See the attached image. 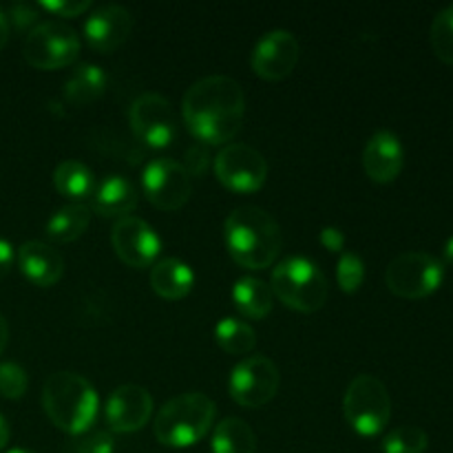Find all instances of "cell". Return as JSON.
I'll list each match as a JSON object with an SVG mask.
<instances>
[{
    "label": "cell",
    "instance_id": "obj_1",
    "mask_svg": "<svg viewBox=\"0 0 453 453\" xmlns=\"http://www.w3.org/2000/svg\"><path fill=\"white\" fill-rule=\"evenodd\" d=\"M181 113L188 131L208 146H219L242 131L246 96L237 80L208 75L186 91Z\"/></svg>",
    "mask_w": 453,
    "mask_h": 453
},
{
    "label": "cell",
    "instance_id": "obj_2",
    "mask_svg": "<svg viewBox=\"0 0 453 453\" xmlns=\"http://www.w3.org/2000/svg\"><path fill=\"white\" fill-rule=\"evenodd\" d=\"M224 242L234 264L248 270H264L281 252V228L259 206H242L226 217Z\"/></svg>",
    "mask_w": 453,
    "mask_h": 453
},
{
    "label": "cell",
    "instance_id": "obj_3",
    "mask_svg": "<svg viewBox=\"0 0 453 453\" xmlns=\"http://www.w3.org/2000/svg\"><path fill=\"white\" fill-rule=\"evenodd\" d=\"M42 407L58 429L80 436L96 423L100 398L84 376L75 372H56L44 383Z\"/></svg>",
    "mask_w": 453,
    "mask_h": 453
},
{
    "label": "cell",
    "instance_id": "obj_4",
    "mask_svg": "<svg viewBox=\"0 0 453 453\" xmlns=\"http://www.w3.org/2000/svg\"><path fill=\"white\" fill-rule=\"evenodd\" d=\"M217 416V405L206 394L190 392L171 398L164 403L162 410L155 416L153 432L155 438L164 447L184 449L202 441L212 427Z\"/></svg>",
    "mask_w": 453,
    "mask_h": 453
},
{
    "label": "cell",
    "instance_id": "obj_5",
    "mask_svg": "<svg viewBox=\"0 0 453 453\" xmlns=\"http://www.w3.org/2000/svg\"><path fill=\"white\" fill-rule=\"evenodd\" d=\"M270 290L283 305L310 314L321 310L326 303L327 279L321 268L305 257H290L273 270Z\"/></svg>",
    "mask_w": 453,
    "mask_h": 453
},
{
    "label": "cell",
    "instance_id": "obj_6",
    "mask_svg": "<svg viewBox=\"0 0 453 453\" xmlns=\"http://www.w3.org/2000/svg\"><path fill=\"white\" fill-rule=\"evenodd\" d=\"M343 414L361 436H376L392 418V398L383 380L372 374L354 376L343 396Z\"/></svg>",
    "mask_w": 453,
    "mask_h": 453
},
{
    "label": "cell",
    "instance_id": "obj_7",
    "mask_svg": "<svg viewBox=\"0 0 453 453\" xmlns=\"http://www.w3.org/2000/svg\"><path fill=\"white\" fill-rule=\"evenodd\" d=\"M445 265L429 252H403L385 270V283L401 299H425L441 288Z\"/></svg>",
    "mask_w": 453,
    "mask_h": 453
},
{
    "label": "cell",
    "instance_id": "obj_8",
    "mask_svg": "<svg viewBox=\"0 0 453 453\" xmlns=\"http://www.w3.org/2000/svg\"><path fill=\"white\" fill-rule=\"evenodd\" d=\"M22 56L35 69H62L80 56V38L73 27H69L66 22H40L27 34Z\"/></svg>",
    "mask_w": 453,
    "mask_h": 453
},
{
    "label": "cell",
    "instance_id": "obj_9",
    "mask_svg": "<svg viewBox=\"0 0 453 453\" xmlns=\"http://www.w3.org/2000/svg\"><path fill=\"white\" fill-rule=\"evenodd\" d=\"M279 383H281V374L273 358L255 354L233 367L228 379V392L237 405L257 410V407L268 405L277 396Z\"/></svg>",
    "mask_w": 453,
    "mask_h": 453
},
{
    "label": "cell",
    "instance_id": "obj_10",
    "mask_svg": "<svg viewBox=\"0 0 453 453\" xmlns=\"http://www.w3.org/2000/svg\"><path fill=\"white\" fill-rule=\"evenodd\" d=\"M142 188L159 211H180L193 193V181L184 164L171 157H157L144 168Z\"/></svg>",
    "mask_w": 453,
    "mask_h": 453
},
{
    "label": "cell",
    "instance_id": "obj_11",
    "mask_svg": "<svg viewBox=\"0 0 453 453\" xmlns=\"http://www.w3.org/2000/svg\"><path fill=\"white\" fill-rule=\"evenodd\" d=\"M215 175L234 193H257L268 177V162L248 144H226L215 157Z\"/></svg>",
    "mask_w": 453,
    "mask_h": 453
},
{
    "label": "cell",
    "instance_id": "obj_12",
    "mask_svg": "<svg viewBox=\"0 0 453 453\" xmlns=\"http://www.w3.org/2000/svg\"><path fill=\"white\" fill-rule=\"evenodd\" d=\"M128 118H131L133 133L153 149H164L175 140V113H173L171 102L159 93H142L133 102Z\"/></svg>",
    "mask_w": 453,
    "mask_h": 453
},
{
    "label": "cell",
    "instance_id": "obj_13",
    "mask_svg": "<svg viewBox=\"0 0 453 453\" xmlns=\"http://www.w3.org/2000/svg\"><path fill=\"white\" fill-rule=\"evenodd\" d=\"M111 243L119 259L131 268H146L153 264L162 250L157 233L140 217H122L113 226Z\"/></svg>",
    "mask_w": 453,
    "mask_h": 453
},
{
    "label": "cell",
    "instance_id": "obj_14",
    "mask_svg": "<svg viewBox=\"0 0 453 453\" xmlns=\"http://www.w3.org/2000/svg\"><path fill=\"white\" fill-rule=\"evenodd\" d=\"M299 62V42L286 29L268 31L252 51V71L259 78L277 82L288 78Z\"/></svg>",
    "mask_w": 453,
    "mask_h": 453
},
{
    "label": "cell",
    "instance_id": "obj_15",
    "mask_svg": "<svg viewBox=\"0 0 453 453\" xmlns=\"http://www.w3.org/2000/svg\"><path fill=\"white\" fill-rule=\"evenodd\" d=\"M153 416V396L142 385H119L104 407V418L113 432H140Z\"/></svg>",
    "mask_w": 453,
    "mask_h": 453
},
{
    "label": "cell",
    "instance_id": "obj_16",
    "mask_svg": "<svg viewBox=\"0 0 453 453\" xmlns=\"http://www.w3.org/2000/svg\"><path fill=\"white\" fill-rule=\"evenodd\" d=\"M133 20L131 12L119 4H106V7L96 9L84 22V38L88 47L100 53H109L113 49L122 47L131 35Z\"/></svg>",
    "mask_w": 453,
    "mask_h": 453
},
{
    "label": "cell",
    "instance_id": "obj_17",
    "mask_svg": "<svg viewBox=\"0 0 453 453\" xmlns=\"http://www.w3.org/2000/svg\"><path fill=\"white\" fill-rule=\"evenodd\" d=\"M405 164V150L392 131H376L363 149V168L376 184H389L396 180Z\"/></svg>",
    "mask_w": 453,
    "mask_h": 453
},
{
    "label": "cell",
    "instance_id": "obj_18",
    "mask_svg": "<svg viewBox=\"0 0 453 453\" xmlns=\"http://www.w3.org/2000/svg\"><path fill=\"white\" fill-rule=\"evenodd\" d=\"M18 265L20 273L34 286L51 288L65 274V259L56 248L44 242H25L18 248Z\"/></svg>",
    "mask_w": 453,
    "mask_h": 453
},
{
    "label": "cell",
    "instance_id": "obj_19",
    "mask_svg": "<svg viewBox=\"0 0 453 453\" xmlns=\"http://www.w3.org/2000/svg\"><path fill=\"white\" fill-rule=\"evenodd\" d=\"M140 202V195L137 188L133 186V181H128L122 175H109L96 184L91 195V208L93 212L102 217H128V212L137 206Z\"/></svg>",
    "mask_w": 453,
    "mask_h": 453
},
{
    "label": "cell",
    "instance_id": "obj_20",
    "mask_svg": "<svg viewBox=\"0 0 453 453\" xmlns=\"http://www.w3.org/2000/svg\"><path fill=\"white\" fill-rule=\"evenodd\" d=\"M195 286V274L184 261L180 259H162L150 270V288L155 295L166 301H180L190 295Z\"/></svg>",
    "mask_w": 453,
    "mask_h": 453
},
{
    "label": "cell",
    "instance_id": "obj_21",
    "mask_svg": "<svg viewBox=\"0 0 453 453\" xmlns=\"http://www.w3.org/2000/svg\"><path fill=\"white\" fill-rule=\"evenodd\" d=\"M93 211L88 208V203H69V206L60 208L51 215V219L44 226V233L51 242L58 243H69L75 242L78 237H82L87 233L88 224H91Z\"/></svg>",
    "mask_w": 453,
    "mask_h": 453
},
{
    "label": "cell",
    "instance_id": "obj_22",
    "mask_svg": "<svg viewBox=\"0 0 453 453\" xmlns=\"http://www.w3.org/2000/svg\"><path fill=\"white\" fill-rule=\"evenodd\" d=\"M233 299L239 312L248 319H265L274 305V295L268 283L255 277H243L234 283Z\"/></svg>",
    "mask_w": 453,
    "mask_h": 453
},
{
    "label": "cell",
    "instance_id": "obj_23",
    "mask_svg": "<svg viewBox=\"0 0 453 453\" xmlns=\"http://www.w3.org/2000/svg\"><path fill=\"white\" fill-rule=\"evenodd\" d=\"M106 88V73L104 69L96 65H80L69 80L62 87L65 100L73 106L88 104V102L97 100Z\"/></svg>",
    "mask_w": 453,
    "mask_h": 453
},
{
    "label": "cell",
    "instance_id": "obj_24",
    "mask_svg": "<svg viewBox=\"0 0 453 453\" xmlns=\"http://www.w3.org/2000/svg\"><path fill=\"white\" fill-rule=\"evenodd\" d=\"M53 186L60 195L80 202V199L91 197L93 188H96V180H93L91 168L84 166L82 162L66 159V162L58 164V168L53 171Z\"/></svg>",
    "mask_w": 453,
    "mask_h": 453
},
{
    "label": "cell",
    "instance_id": "obj_25",
    "mask_svg": "<svg viewBox=\"0 0 453 453\" xmlns=\"http://www.w3.org/2000/svg\"><path fill=\"white\" fill-rule=\"evenodd\" d=\"M212 453H257V436L242 418H224L212 432Z\"/></svg>",
    "mask_w": 453,
    "mask_h": 453
},
{
    "label": "cell",
    "instance_id": "obj_26",
    "mask_svg": "<svg viewBox=\"0 0 453 453\" xmlns=\"http://www.w3.org/2000/svg\"><path fill=\"white\" fill-rule=\"evenodd\" d=\"M215 339L224 352L234 354V357H243L250 354L257 345V334L246 321L234 317H226L217 323Z\"/></svg>",
    "mask_w": 453,
    "mask_h": 453
},
{
    "label": "cell",
    "instance_id": "obj_27",
    "mask_svg": "<svg viewBox=\"0 0 453 453\" xmlns=\"http://www.w3.org/2000/svg\"><path fill=\"white\" fill-rule=\"evenodd\" d=\"M429 447V436L425 429L414 427V425H403V427L392 429L383 438L380 449L383 453H425Z\"/></svg>",
    "mask_w": 453,
    "mask_h": 453
},
{
    "label": "cell",
    "instance_id": "obj_28",
    "mask_svg": "<svg viewBox=\"0 0 453 453\" xmlns=\"http://www.w3.org/2000/svg\"><path fill=\"white\" fill-rule=\"evenodd\" d=\"M429 40H432L434 53L447 65H453V4H447L436 13Z\"/></svg>",
    "mask_w": 453,
    "mask_h": 453
},
{
    "label": "cell",
    "instance_id": "obj_29",
    "mask_svg": "<svg viewBox=\"0 0 453 453\" xmlns=\"http://www.w3.org/2000/svg\"><path fill=\"white\" fill-rule=\"evenodd\" d=\"M363 279H365V264L361 257L354 252H343L339 265H336V281H339L341 290L352 295L363 286Z\"/></svg>",
    "mask_w": 453,
    "mask_h": 453
},
{
    "label": "cell",
    "instance_id": "obj_30",
    "mask_svg": "<svg viewBox=\"0 0 453 453\" xmlns=\"http://www.w3.org/2000/svg\"><path fill=\"white\" fill-rule=\"evenodd\" d=\"M27 385H29L27 372L18 363H0V396L16 401L25 396Z\"/></svg>",
    "mask_w": 453,
    "mask_h": 453
},
{
    "label": "cell",
    "instance_id": "obj_31",
    "mask_svg": "<svg viewBox=\"0 0 453 453\" xmlns=\"http://www.w3.org/2000/svg\"><path fill=\"white\" fill-rule=\"evenodd\" d=\"M115 441L109 432H93L80 434L69 447L66 453H113Z\"/></svg>",
    "mask_w": 453,
    "mask_h": 453
},
{
    "label": "cell",
    "instance_id": "obj_32",
    "mask_svg": "<svg viewBox=\"0 0 453 453\" xmlns=\"http://www.w3.org/2000/svg\"><path fill=\"white\" fill-rule=\"evenodd\" d=\"M40 7L56 13L58 18H75L91 7V0H42Z\"/></svg>",
    "mask_w": 453,
    "mask_h": 453
},
{
    "label": "cell",
    "instance_id": "obj_33",
    "mask_svg": "<svg viewBox=\"0 0 453 453\" xmlns=\"http://www.w3.org/2000/svg\"><path fill=\"white\" fill-rule=\"evenodd\" d=\"M208 164H211V157H208L203 146H193V149L186 150L184 168L188 171L190 177H202L203 173H206Z\"/></svg>",
    "mask_w": 453,
    "mask_h": 453
},
{
    "label": "cell",
    "instance_id": "obj_34",
    "mask_svg": "<svg viewBox=\"0 0 453 453\" xmlns=\"http://www.w3.org/2000/svg\"><path fill=\"white\" fill-rule=\"evenodd\" d=\"M7 20H12L18 29H27V27H31L35 20H38V9L31 7V4L27 3H18L12 7Z\"/></svg>",
    "mask_w": 453,
    "mask_h": 453
},
{
    "label": "cell",
    "instance_id": "obj_35",
    "mask_svg": "<svg viewBox=\"0 0 453 453\" xmlns=\"http://www.w3.org/2000/svg\"><path fill=\"white\" fill-rule=\"evenodd\" d=\"M321 243L330 252H341L345 246V234L339 228H334V226H326L321 230Z\"/></svg>",
    "mask_w": 453,
    "mask_h": 453
},
{
    "label": "cell",
    "instance_id": "obj_36",
    "mask_svg": "<svg viewBox=\"0 0 453 453\" xmlns=\"http://www.w3.org/2000/svg\"><path fill=\"white\" fill-rule=\"evenodd\" d=\"M13 265V248L7 239H0V279H4L9 274Z\"/></svg>",
    "mask_w": 453,
    "mask_h": 453
},
{
    "label": "cell",
    "instance_id": "obj_37",
    "mask_svg": "<svg viewBox=\"0 0 453 453\" xmlns=\"http://www.w3.org/2000/svg\"><path fill=\"white\" fill-rule=\"evenodd\" d=\"M7 40H9V20H7V16L3 13V9H0V51L4 49Z\"/></svg>",
    "mask_w": 453,
    "mask_h": 453
},
{
    "label": "cell",
    "instance_id": "obj_38",
    "mask_svg": "<svg viewBox=\"0 0 453 453\" xmlns=\"http://www.w3.org/2000/svg\"><path fill=\"white\" fill-rule=\"evenodd\" d=\"M7 341H9V326H7V319L0 314V354L4 352L7 348Z\"/></svg>",
    "mask_w": 453,
    "mask_h": 453
},
{
    "label": "cell",
    "instance_id": "obj_39",
    "mask_svg": "<svg viewBox=\"0 0 453 453\" xmlns=\"http://www.w3.org/2000/svg\"><path fill=\"white\" fill-rule=\"evenodd\" d=\"M9 442V423L4 420V416H0V449H4Z\"/></svg>",
    "mask_w": 453,
    "mask_h": 453
},
{
    "label": "cell",
    "instance_id": "obj_40",
    "mask_svg": "<svg viewBox=\"0 0 453 453\" xmlns=\"http://www.w3.org/2000/svg\"><path fill=\"white\" fill-rule=\"evenodd\" d=\"M442 257H445V261L449 265H453V234L449 239H447V243H445V248H442Z\"/></svg>",
    "mask_w": 453,
    "mask_h": 453
},
{
    "label": "cell",
    "instance_id": "obj_41",
    "mask_svg": "<svg viewBox=\"0 0 453 453\" xmlns=\"http://www.w3.org/2000/svg\"><path fill=\"white\" fill-rule=\"evenodd\" d=\"M7 453H34V451H27V449H12V451H7Z\"/></svg>",
    "mask_w": 453,
    "mask_h": 453
}]
</instances>
